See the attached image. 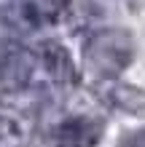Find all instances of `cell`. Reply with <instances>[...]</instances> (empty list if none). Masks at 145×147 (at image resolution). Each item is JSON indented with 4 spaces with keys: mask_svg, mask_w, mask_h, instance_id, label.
Returning a JSON list of instances; mask_svg holds the SVG:
<instances>
[{
    "mask_svg": "<svg viewBox=\"0 0 145 147\" xmlns=\"http://www.w3.org/2000/svg\"><path fill=\"white\" fill-rule=\"evenodd\" d=\"M134 59V40L126 30H97L83 46V64L97 80H116Z\"/></svg>",
    "mask_w": 145,
    "mask_h": 147,
    "instance_id": "obj_1",
    "label": "cell"
},
{
    "mask_svg": "<svg viewBox=\"0 0 145 147\" xmlns=\"http://www.w3.org/2000/svg\"><path fill=\"white\" fill-rule=\"evenodd\" d=\"M38 70L35 51L22 46L19 40L0 43V86L8 94H19L32 83V75Z\"/></svg>",
    "mask_w": 145,
    "mask_h": 147,
    "instance_id": "obj_2",
    "label": "cell"
},
{
    "mask_svg": "<svg viewBox=\"0 0 145 147\" xmlns=\"http://www.w3.org/2000/svg\"><path fill=\"white\" fill-rule=\"evenodd\" d=\"M70 0H11L8 19L22 30H40L62 22Z\"/></svg>",
    "mask_w": 145,
    "mask_h": 147,
    "instance_id": "obj_3",
    "label": "cell"
},
{
    "mask_svg": "<svg viewBox=\"0 0 145 147\" xmlns=\"http://www.w3.org/2000/svg\"><path fill=\"white\" fill-rule=\"evenodd\" d=\"M102 120L89 115H70L62 118L51 128V144L54 147H97L102 136Z\"/></svg>",
    "mask_w": 145,
    "mask_h": 147,
    "instance_id": "obj_4",
    "label": "cell"
},
{
    "mask_svg": "<svg viewBox=\"0 0 145 147\" xmlns=\"http://www.w3.org/2000/svg\"><path fill=\"white\" fill-rule=\"evenodd\" d=\"M38 56V67L46 72V78L54 86H75L78 83V70H75V62L70 56L62 43L57 40H43L35 48Z\"/></svg>",
    "mask_w": 145,
    "mask_h": 147,
    "instance_id": "obj_5",
    "label": "cell"
},
{
    "mask_svg": "<svg viewBox=\"0 0 145 147\" xmlns=\"http://www.w3.org/2000/svg\"><path fill=\"white\" fill-rule=\"evenodd\" d=\"M94 91L108 107L129 112V115H145V91L134 88L129 83H121L118 78L116 80H97Z\"/></svg>",
    "mask_w": 145,
    "mask_h": 147,
    "instance_id": "obj_6",
    "label": "cell"
},
{
    "mask_svg": "<svg viewBox=\"0 0 145 147\" xmlns=\"http://www.w3.org/2000/svg\"><path fill=\"white\" fill-rule=\"evenodd\" d=\"M0 147H24V131L14 118L0 115Z\"/></svg>",
    "mask_w": 145,
    "mask_h": 147,
    "instance_id": "obj_7",
    "label": "cell"
}]
</instances>
